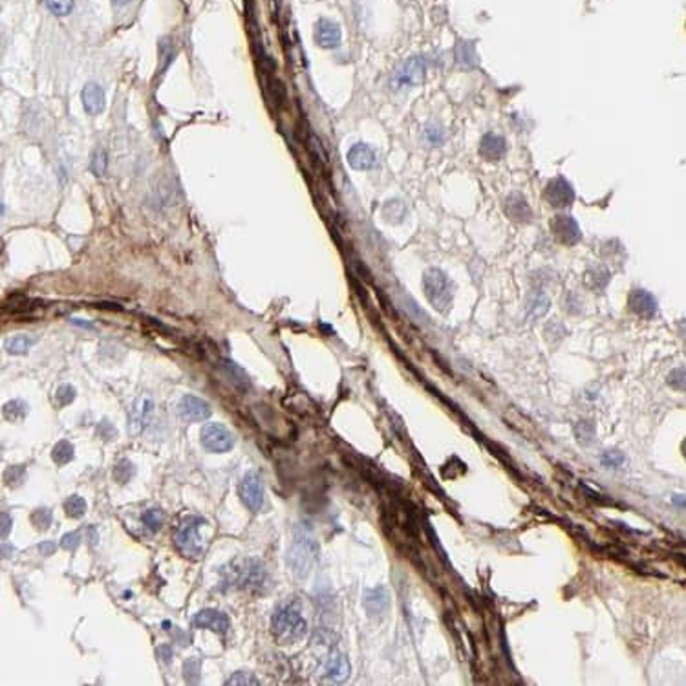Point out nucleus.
<instances>
[{"instance_id": "nucleus-46", "label": "nucleus", "mask_w": 686, "mask_h": 686, "mask_svg": "<svg viewBox=\"0 0 686 686\" xmlns=\"http://www.w3.org/2000/svg\"><path fill=\"white\" fill-rule=\"evenodd\" d=\"M39 551L43 553V555H46V556H48V555H52V553L55 551V543H53V542H50V540H48V542H43V543H40V546H39Z\"/></svg>"}, {"instance_id": "nucleus-6", "label": "nucleus", "mask_w": 686, "mask_h": 686, "mask_svg": "<svg viewBox=\"0 0 686 686\" xmlns=\"http://www.w3.org/2000/svg\"><path fill=\"white\" fill-rule=\"evenodd\" d=\"M201 445L211 452H227L235 445V436L223 425L211 423L205 425L200 432Z\"/></svg>"}, {"instance_id": "nucleus-25", "label": "nucleus", "mask_w": 686, "mask_h": 686, "mask_svg": "<svg viewBox=\"0 0 686 686\" xmlns=\"http://www.w3.org/2000/svg\"><path fill=\"white\" fill-rule=\"evenodd\" d=\"M382 214H385L388 222L399 223L403 222L404 214H406V207H404V204L401 200H390L385 205V209H382Z\"/></svg>"}, {"instance_id": "nucleus-23", "label": "nucleus", "mask_w": 686, "mask_h": 686, "mask_svg": "<svg viewBox=\"0 0 686 686\" xmlns=\"http://www.w3.org/2000/svg\"><path fill=\"white\" fill-rule=\"evenodd\" d=\"M52 460L55 461L57 465L70 463V461L74 460V445L70 443V441H66V439L59 441L52 450Z\"/></svg>"}, {"instance_id": "nucleus-11", "label": "nucleus", "mask_w": 686, "mask_h": 686, "mask_svg": "<svg viewBox=\"0 0 686 686\" xmlns=\"http://www.w3.org/2000/svg\"><path fill=\"white\" fill-rule=\"evenodd\" d=\"M546 200L553 207H568V205L573 204L575 192L564 178H556L549 182L548 189H546Z\"/></svg>"}, {"instance_id": "nucleus-41", "label": "nucleus", "mask_w": 686, "mask_h": 686, "mask_svg": "<svg viewBox=\"0 0 686 686\" xmlns=\"http://www.w3.org/2000/svg\"><path fill=\"white\" fill-rule=\"evenodd\" d=\"M97 436H101V438L106 439V441H112V439L118 436V430L114 428L112 423L104 419V421H101L99 425H97Z\"/></svg>"}, {"instance_id": "nucleus-44", "label": "nucleus", "mask_w": 686, "mask_h": 686, "mask_svg": "<svg viewBox=\"0 0 686 686\" xmlns=\"http://www.w3.org/2000/svg\"><path fill=\"white\" fill-rule=\"evenodd\" d=\"M11 518H9V514L8 513H2V538H6L8 536V533H9V529H11Z\"/></svg>"}, {"instance_id": "nucleus-51", "label": "nucleus", "mask_w": 686, "mask_h": 686, "mask_svg": "<svg viewBox=\"0 0 686 686\" xmlns=\"http://www.w3.org/2000/svg\"><path fill=\"white\" fill-rule=\"evenodd\" d=\"M681 450H682V454H685V460H686V439L682 441V445H681Z\"/></svg>"}, {"instance_id": "nucleus-30", "label": "nucleus", "mask_w": 686, "mask_h": 686, "mask_svg": "<svg viewBox=\"0 0 686 686\" xmlns=\"http://www.w3.org/2000/svg\"><path fill=\"white\" fill-rule=\"evenodd\" d=\"M90 169L96 176H104V172H106V169H109V157H106V153H104L103 148H97L96 153H94Z\"/></svg>"}, {"instance_id": "nucleus-32", "label": "nucleus", "mask_w": 686, "mask_h": 686, "mask_svg": "<svg viewBox=\"0 0 686 686\" xmlns=\"http://www.w3.org/2000/svg\"><path fill=\"white\" fill-rule=\"evenodd\" d=\"M74 399H75V388L72 387V385H62V387L57 388L55 401L59 406H68Z\"/></svg>"}, {"instance_id": "nucleus-8", "label": "nucleus", "mask_w": 686, "mask_h": 686, "mask_svg": "<svg viewBox=\"0 0 686 686\" xmlns=\"http://www.w3.org/2000/svg\"><path fill=\"white\" fill-rule=\"evenodd\" d=\"M425 61L421 57H414L410 61L404 62L399 72L394 77V87H403V84H421L425 79Z\"/></svg>"}, {"instance_id": "nucleus-5", "label": "nucleus", "mask_w": 686, "mask_h": 686, "mask_svg": "<svg viewBox=\"0 0 686 686\" xmlns=\"http://www.w3.org/2000/svg\"><path fill=\"white\" fill-rule=\"evenodd\" d=\"M238 494L249 511L258 513L262 505H264V482H262L260 474L255 472V470H249L248 474H243L242 482L238 485Z\"/></svg>"}, {"instance_id": "nucleus-48", "label": "nucleus", "mask_w": 686, "mask_h": 686, "mask_svg": "<svg viewBox=\"0 0 686 686\" xmlns=\"http://www.w3.org/2000/svg\"><path fill=\"white\" fill-rule=\"evenodd\" d=\"M131 2H132V0H112V4L118 6V8H123V6L131 4Z\"/></svg>"}, {"instance_id": "nucleus-47", "label": "nucleus", "mask_w": 686, "mask_h": 686, "mask_svg": "<svg viewBox=\"0 0 686 686\" xmlns=\"http://www.w3.org/2000/svg\"><path fill=\"white\" fill-rule=\"evenodd\" d=\"M673 504L681 505V507H686V496H673Z\"/></svg>"}, {"instance_id": "nucleus-29", "label": "nucleus", "mask_w": 686, "mask_h": 686, "mask_svg": "<svg viewBox=\"0 0 686 686\" xmlns=\"http://www.w3.org/2000/svg\"><path fill=\"white\" fill-rule=\"evenodd\" d=\"M75 0H46V6L55 17H66L74 11Z\"/></svg>"}, {"instance_id": "nucleus-39", "label": "nucleus", "mask_w": 686, "mask_h": 686, "mask_svg": "<svg viewBox=\"0 0 686 686\" xmlns=\"http://www.w3.org/2000/svg\"><path fill=\"white\" fill-rule=\"evenodd\" d=\"M602 463L606 467H609V469H617V467H621L624 463V456L617 450H608L602 454Z\"/></svg>"}, {"instance_id": "nucleus-20", "label": "nucleus", "mask_w": 686, "mask_h": 686, "mask_svg": "<svg viewBox=\"0 0 686 686\" xmlns=\"http://www.w3.org/2000/svg\"><path fill=\"white\" fill-rule=\"evenodd\" d=\"M505 211H507L509 216L513 218V220H516V222H527V220L531 218V209L527 207L526 200L518 194L509 198L507 205H505Z\"/></svg>"}, {"instance_id": "nucleus-37", "label": "nucleus", "mask_w": 686, "mask_h": 686, "mask_svg": "<svg viewBox=\"0 0 686 686\" xmlns=\"http://www.w3.org/2000/svg\"><path fill=\"white\" fill-rule=\"evenodd\" d=\"M668 385L675 390H686V370L677 368L668 375Z\"/></svg>"}, {"instance_id": "nucleus-24", "label": "nucleus", "mask_w": 686, "mask_h": 686, "mask_svg": "<svg viewBox=\"0 0 686 686\" xmlns=\"http://www.w3.org/2000/svg\"><path fill=\"white\" fill-rule=\"evenodd\" d=\"M28 416V404L21 399L9 401L4 404V417L8 421H21Z\"/></svg>"}, {"instance_id": "nucleus-50", "label": "nucleus", "mask_w": 686, "mask_h": 686, "mask_svg": "<svg viewBox=\"0 0 686 686\" xmlns=\"http://www.w3.org/2000/svg\"><path fill=\"white\" fill-rule=\"evenodd\" d=\"M681 333H682V337H686V321L681 324Z\"/></svg>"}, {"instance_id": "nucleus-17", "label": "nucleus", "mask_w": 686, "mask_h": 686, "mask_svg": "<svg viewBox=\"0 0 686 686\" xmlns=\"http://www.w3.org/2000/svg\"><path fill=\"white\" fill-rule=\"evenodd\" d=\"M630 309L644 319L653 317L657 313V302L652 295L644 289H635L630 295Z\"/></svg>"}, {"instance_id": "nucleus-27", "label": "nucleus", "mask_w": 686, "mask_h": 686, "mask_svg": "<svg viewBox=\"0 0 686 686\" xmlns=\"http://www.w3.org/2000/svg\"><path fill=\"white\" fill-rule=\"evenodd\" d=\"M134 474H135L134 463L128 460H121L118 465H116V469H114V480H116L118 483H121V485H125V483H128L132 478H134Z\"/></svg>"}, {"instance_id": "nucleus-49", "label": "nucleus", "mask_w": 686, "mask_h": 686, "mask_svg": "<svg viewBox=\"0 0 686 686\" xmlns=\"http://www.w3.org/2000/svg\"><path fill=\"white\" fill-rule=\"evenodd\" d=\"M74 324H77V326H83V328H92V324H88V322H84V321H77V319H74Z\"/></svg>"}, {"instance_id": "nucleus-45", "label": "nucleus", "mask_w": 686, "mask_h": 686, "mask_svg": "<svg viewBox=\"0 0 686 686\" xmlns=\"http://www.w3.org/2000/svg\"><path fill=\"white\" fill-rule=\"evenodd\" d=\"M157 653H160V657H161V659H163V663H167V665H169L170 659H172V650H170L169 644H165V646H161L160 650H157Z\"/></svg>"}, {"instance_id": "nucleus-35", "label": "nucleus", "mask_w": 686, "mask_h": 686, "mask_svg": "<svg viewBox=\"0 0 686 686\" xmlns=\"http://www.w3.org/2000/svg\"><path fill=\"white\" fill-rule=\"evenodd\" d=\"M183 672H185V679H187L189 682H196L198 681V677H200V660L196 659V657H191L189 660H185Z\"/></svg>"}, {"instance_id": "nucleus-14", "label": "nucleus", "mask_w": 686, "mask_h": 686, "mask_svg": "<svg viewBox=\"0 0 686 686\" xmlns=\"http://www.w3.org/2000/svg\"><path fill=\"white\" fill-rule=\"evenodd\" d=\"M153 410H154L153 399H148V397H145V395H141V397H138V399L134 401V404H132V409H131V417H128V423H131L128 426H131V430L134 432V434L141 432V430L147 426Z\"/></svg>"}, {"instance_id": "nucleus-36", "label": "nucleus", "mask_w": 686, "mask_h": 686, "mask_svg": "<svg viewBox=\"0 0 686 686\" xmlns=\"http://www.w3.org/2000/svg\"><path fill=\"white\" fill-rule=\"evenodd\" d=\"M24 480V467L22 465H15V467H9L4 474V482L8 485H18Z\"/></svg>"}, {"instance_id": "nucleus-19", "label": "nucleus", "mask_w": 686, "mask_h": 686, "mask_svg": "<svg viewBox=\"0 0 686 686\" xmlns=\"http://www.w3.org/2000/svg\"><path fill=\"white\" fill-rule=\"evenodd\" d=\"M480 153H482V156L487 157V160H498V157H502L505 154L504 138H499V135L496 134H487L485 138L482 139Z\"/></svg>"}, {"instance_id": "nucleus-28", "label": "nucleus", "mask_w": 686, "mask_h": 686, "mask_svg": "<svg viewBox=\"0 0 686 686\" xmlns=\"http://www.w3.org/2000/svg\"><path fill=\"white\" fill-rule=\"evenodd\" d=\"M65 511L70 518H81L84 513H87V502H84V498H81L79 494L70 496V498L65 502Z\"/></svg>"}, {"instance_id": "nucleus-40", "label": "nucleus", "mask_w": 686, "mask_h": 686, "mask_svg": "<svg viewBox=\"0 0 686 686\" xmlns=\"http://www.w3.org/2000/svg\"><path fill=\"white\" fill-rule=\"evenodd\" d=\"M160 50H161V57H163V65H161V70L165 72V70L169 68L170 61L174 59V48H172V44H170V40L165 39L163 43H161Z\"/></svg>"}, {"instance_id": "nucleus-33", "label": "nucleus", "mask_w": 686, "mask_h": 686, "mask_svg": "<svg viewBox=\"0 0 686 686\" xmlns=\"http://www.w3.org/2000/svg\"><path fill=\"white\" fill-rule=\"evenodd\" d=\"M227 685L233 686H245V685H258V679L249 672H235L227 679Z\"/></svg>"}, {"instance_id": "nucleus-38", "label": "nucleus", "mask_w": 686, "mask_h": 686, "mask_svg": "<svg viewBox=\"0 0 686 686\" xmlns=\"http://www.w3.org/2000/svg\"><path fill=\"white\" fill-rule=\"evenodd\" d=\"M548 306H549L548 297L540 293V295H536L533 300H531L529 309L533 311L534 317H540V315H543V313L548 311Z\"/></svg>"}, {"instance_id": "nucleus-2", "label": "nucleus", "mask_w": 686, "mask_h": 686, "mask_svg": "<svg viewBox=\"0 0 686 686\" xmlns=\"http://www.w3.org/2000/svg\"><path fill=\"white\" fill-rule=\"evenodd\" d=\"M271 631L282 644L299 643L308 634V622L293 606H282L271 619Z\"/></svg>"}, {"instance_id": "nucleus-43", "label": "nucleus", "mask_w": 686, "mask_h": 686, "mask_svg": "<svg viewBox=\"0 0 686 686\" xmlns=\"http://www.w3.org/2000/svg\"><path fill=\"white\" fill-rule=\"evenodd\" d=\"M426 138H428V141H432V143H441V141H443V132H441V128H438V126H428V128H426Z\"/></svg>"}, {"instance_id": "nucleus-3", "label": "nucleus", "mask_w": 686, "mask_h": 686, "mask_svg": "<svg viewBox=\"0 0 686 686\" xmlns=\"http://www.w3.org/2000/svg\"><path fill=\"white\" fill-rule=\"evenodd\" d=\"M425 295L438 311H447L454 299V286L441 270H428L423 277Z\"/></svg>"}, {"instance_id": "nucleus-15", "label": "nucleus", "mask_w": 686, "mask_h": 686, "mask_svg": "<svg viewBox=\"0 0 686 686\" xmlns=\"http://www.w3.org/2000/svg\"><path fill=\"white\" fill-rule=\"evenodd\" d=\"M553 233H555L556 240H560L562 243H568V245L580 240V231H578L577 222L571 216H565V214H558L553 220Z\"/></svg>"}, {"instance_id": "nucleus-42", "label": "nucleus", "mask_w": 686, "mask_h": 686, "mask_svg": "<svg viewBox=\"0 0 686 686\" xmlns=\"http://www.w3.org/2000/svg\"><path fill=\"white\" fill-rule=\"evenodd\" d=\"M79 543H81V533H79V531H74V533L65 534V536H62V540H61L62 549H68V551H74V549H77Z\"/></svg>"}, {"instance_id": "nucleus-12", "label": "nucleus", "mask_w": 686, "mask_h": 686, "mask_svg": "<svg viewBox=\"0 0 686 686\" xmlns=\"http://www.w3.org/2000/svg\"><path fill=\"white\" fill-rule=\"evenodd\" d=\"M350 660L339 650L330 652V655L324 660V675L335 682H343L350 675Z\"/></svg>"}, {"instance_id": "nucleus-10", "label": "nucleus", "mask_w": 686, "mask_h": 686, "mask_svg": "<svg viewBox=\"0 0 686 686\" xmlns=\"http://www.w3.org/2000/svg\"><path fill=\"white\" fill-rule=\"evenodd\" d=\"M341 39H343V33H341V28L337 22L321 18L315 24V43L321 48H337L341 44Z\"/></svg>"}, {"instance_id": "nucleus-16", "label": "nucleus", "mask_w": 686, "mask_h": 686, "mask_svg": "<svg viewBox=\"0 0 686 686\" xmlns=\"http://www.w3.org/2000/svg\"><path fill=\"white\" fill-rule=\"evenodd\" d=\"M81 99L87 114L90 116H99L104 110V92L97 83H88L81 92Z\"/></svg>"}, {"instance_id": "nucleus-34", "label": "nucleus", "mask_w": 686, "mask_h": 686, "mask_svg": "<svg viewBox=\"0 0 686 686\" xmlns=\"http://www.w3.org/2000/svg\"><path fill=\"white\" fill-rule=\"evenodd\" d=\"M577 438L580 439V443H593L595 441V428H593V425L591 423H587V421H582V423H578L577 425Z\"/></svg>"}, {"instance_id": "nucleus-9", "label": "nucleus", "mask_w": 686, "mask_h": 686, "mask_svg": "<svg viewBox=\"0 0 686 686\" xmlns=\"http://www.w3.org/2000/svg\"><path fill=\"white\" fill-rule=\"evenodd\" d=\"M194 624L204 630H211L214 634H227L229 630V619L226 613L213 608H205L194 615Z\"/></svg>"}, {"instance_id": "nucleus-18", "label": "nucleus", "mask_w": 686, "mask_h": 686, "mask_svg": "<svg viewBox=\"0 0 686 686\" xmlns=\"http://www.w3.org/2000/svg\"><path fill=\"white\" fill-rule=\"evenodd\" d=\"M365 608L372 617H381L388 609V593L385 587H375L365 593Z\"/></svg>"}, {"instance_id": "nucleus-1", "label": "nucleus", "mask_w": 686, "mask_h": 686, "mask_svg": "<svg viewBox=\"0 0 686 686\" xmlns=\"http://www.w3.org/2000/svg\"><path fill=\"white\" fill-rule=\"evenodd\" d=\"M319 556V543L311 533L304 527H299L293 536V543L289 548V568L293 569V573L299 578L308 577L309 571L313 569Z\"/></svg>"}, {"instance_id": "nucleus-13", "label": "nucleus", "mask_w": 686, "mask_h": 686, "mask_svg": "<svg viewBox=\"0 0 686 686\" xmlns=\"http://www.w3.org/2000/svg\"><path fill=\"white\" fill-rule=\"evenodd\" d=\"M348 163L355 170H370L377 165V154L370 145L357 143L348 153Z\"/></svg>"}, {"instance_id": "nucleus-21", "label": "nucleus", "mask_w": 686, "mask_h": 686, "mask_svg": "<svg viewBox=\"0 0 686 686\" xmlns=\"http://www.w3.org/2000/svg\"><path fill=\"white\" fill-rule=\"evenodd\" d=\"M37 343L35 337L31 335H13L9 337L8 341L4 343L6 352L11 353V355H24V353L30 352V348Z\"/></svg>"}, {"instance_id": "nucleus-31", "label": "nucleus", "mask_w": 686, "mask_h": 686, "mask_svg": "<svg viewBox=\"0 0 686 686\" xmlns=\"http://www.w3.org/2000/svg\"><path fill=\"white\" fill-rule=\"evenodd\" d=\"M31 524L37 529H48L50 524H52V511L46 507L35 509L33 513H31Z\"/></svg>"}, {"instance_id": "nucleus-7", "label": "nucleus", "mask_w": 686, "mask_h": 686, "mask_svg": "<svg viewBox=\"0 0 686 686\" xmlns=\"http://www.w3.org/2000/svg\"><path fill=\"white\" fill-rule=\"evenodd\" d=\"M178 412L183 421H205L211 416V406H209L207 401L200 399L196 395H183L178 404Z\"/></svg>"}, {"instance_id": "nucleus-4", "label": "nucleus", "mask_w": 686, "mask_h": 686, "mask_svg": "<svg viewBox=\"0 0 686 686\" xmlns=\"http://www.w3.org/2000/svg\"><path fill=\"white\" fill-rule=\"evenodd\" d=\"M207 521L201 516H187L179 524L178 531H176V548L179 549L183 556L187 558H200L204 553V543H201L198 531L201 526H205Z\"/></svg>"}, {"instance_id": "nucleus-26", "label": "nucleus", "mask_w": 686, "mask_h": 686, "mask_svg": "<svg viewBox=\"0 0 686 686\" xmlns=\"http://www.w3.org/2000/svg\"><path fill=\"white\" fill-rule=\"evenodd\" d=\"M141 518H143L145 527L150 533H157L163 527V524H165V514H163L161 509H148V511H145Z\"/></svg>"}, {"instance_id": "nucleus-22", "label": "nucleus", "mask_w": 686, "mask_h": 686, "mask_svg": "<svg viewBox=\"0 0 686 686\" xmlns=\"http://www.w3.org/2000/svg\"><path fill=\"white\" fill-rule=\"evenodd\" d=\"M222 365H223V372H226L227 377L231 379V382H233V385H235L238 390L248 392L249 390L248 374H245V372H243V370L240 368L238 365H235L233 360H223Z\"/></svg>"}]
</instances>
